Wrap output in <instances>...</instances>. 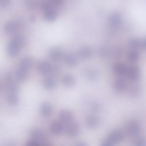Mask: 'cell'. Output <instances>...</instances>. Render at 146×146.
Segmentation results:
<instances>
[{"instance_id": "6da1fadb", "label": "cell", "mask_w": 146, "mask_h": 146, "mask_svg": "<svg viewBox=\"0 0 146 146\" xmlns=\"http://www.w3.org/2000/svg\"><path fill=\"white\" fill-rule=\"evenodd\" d=\"M124 137V134L123 131L120 129H116L110 133L108 137L105 139L101 143L102 146H113L117 145L121 141Z\"/></svg>"}, {"instance_id": "7a4b0ae2", "label": "cell", "mask_w": 146, "mask_h": 146, "mask_svg": "<svg viewBox=\"0 0 146 146\" xmlns=\"http://www.w3.org/2000/svg\"><path fill=\"white\" fill-rule=\"evenodd\" d=\"M141 124L138 120L131 119L127 123V132L131 137H137L141 131Z\"/></svg>"}, {"instance_id": "3957f363", "label": "cell", "mask_w": 146, "mask_h": 146, "mask_svg": "<svg viewBox=\"0 0 146 146\" xmlns=\"http://www.w3.org/2000/svg\"><path fill=\"white\" fill-rule=\"evenodd\" d=\"M31 136L32 139L38 142L40 146L49 145L44 132L40 129L38 128L34 129L31 131Z\"/></svg>"}, {"instance_id": "277c9868", "label": "cell", "mask_w": 146, "mask_h": 146, "mask_svg": "<svg viewBox=\"0 0 146 146\" xmlns=\"http://www.w3.org/2000/svg\"><path fill=\"white\" fill-rule=\"evenodd\" d=\"M21 25L19 22L11 21L5 25V30L6 33L10 35H17L21 29Z\"/></svg>"}, {"instance_id": "5b68a950", "label": "cell", "mask_w": 146, "mask_h": 146, "mask_svg": "<svg viewBox=\"0 0 146 146\" xmlns=\"http://www.w3.org/2000/svg\"><path fill=\"white\" fill-rule=\"evenodd\" d=\"M125 74L130 81L136 82L140 78L141 74L140 68L136 66H131L127 67Z\"/></svg>"}, {"instance_id": "8992f818", "label": "cell", "mask_w": 146, "mask_h": 146, "mask_svg": "<svg viewBox=\"0 0 146 146\" xmlns=\"http://www.w3.org/2000/svg\"><path fill=\"white\" fill-rule=\"evenodd\" d=\"M65 129L67 134L71 137H76L78 135L80 132V127L78 124L72 120L67 123Z\"/></svg>"}, {"instance_id": "52a82bcc", "label": "cell", "mask_w": 146, "mask_h": 146, "mask_svg": "<svg viewBox=\"0 0 146 146\" xmlns=\"http://www.w3.org/2000/svg\"><path fill=\"white\" fill-rule=\"evenodd\" d=\"M85 123L88 128L94 129L100 125V119L98 116L95 114H90L85 118Z\"/></svg>"}, {"instance_id": "ba28073f", "label": "cell", "mask_w": 146, "mask_h": 146, "mask_svg": "<svg viewBox=\"0 0 146 146\" xmlns=\"http://www.w3.org/2000/svg\"><path fill=\"white\" fill-rule=\"evenodd\" d=\"M21 49L19 46L12 39L8 44L7 49V53L10 57H17L19 54Z\"/></svg>"}, {"instance_id": "9c48e42d", "label": "cell", "mask_w": 146, "mask_h": 146, "mask_svg": "<svg viewBox=\"0 0 146 146\" xmlns=\"http://www.w3.org/2000/svg\"><path fill=\"white\" fill-rule=\"evenodd\" d=\"M127 67L123 63L117 62L113 66V72L114 75L119 77H121L126 73Z\"/></svg>"}, {"instance_id": "30bf717a", "label": "cell", "mask_w": 146, "mask_h": 146, "mask_svg": "<svg viewBox=\"0 0 146 146\" xmlns=\"http://www.w3.org/2000/svg\"><path fill=\"white\" fill-rule=\"evenodd\" d=\"M84 75L85 78L88 81L93 82L96 81L98 78L99 73L96 69L93 68H88L84 70Z\"/></svg>"}, {"instance_id": "8fae6325", "label": "cell", "mask_w": 146, "mask_h": 146, "mask_svg": "<svg viewBox=\"0 0 146 146\" xmlns=\"http://www.w3.org/2000/svg\"><path fill=\"white\" fill-rule=\"evenodd\" d=\"M127 87V83L123 78L119 77L114 82L113 90L117 93H121L125 91Z\"/></svg>"}, {"instance_id": "7c38bea8", "label": "cell", "mask_w": 146, "mask_h": 146, "mask_svg": "<svg viewBox=\"0 0 146 146\" xmlns=\"http://www.w3.org/2000/svg\"><path fill=\"white\" fill-rule=\"evenodd\" d=\"M52 65L46 61H41L37 65V70L43 75L50 74L52 70Z\"/></svg>"}, {"instance_id": "4fadbf2b", "label": "cell", "mask_w": 146, "mask_h": 146, "mask_svg": "<svg viewBox=\"0 0 146 146\" xmlns=\"http://www.w3.org/2000/svg\"><path fill=\"white\" fill-rule=\"evenodd\" d=\"M62 84L67 88L73 87L76 83V79L75 77L71 74L67 73L65 74L61 79Z\"/></svg>"}, {"instance_id": "5bb4252c", "label": "cell", "mask_w": 146, "mask_h": 146, "mask_svg": "<svg viewBox=\"0 0 146 146\" xmlns=\"http://www.w3.org/2000/svg\"><path fill=\"white\" fill-rule=\"evenodd\" d=\"M59 117L62 122L67 123L73 120L74 114L70 110L63 109L60 112Z\"/></svg>"}, {"instance_id": "9a60e30c", "label": "cell", "mask_w": 146, "mask_h": 146, "mask_svg": "<svg viewBox=\"0 0 146 146\" xmlns=\"http://www.w3.org/2000/svg\"><path fill=\"white\" fill-rule=\"evenodd\" d=\"M50 129L53 134L55 135H60L64 132L65 127L61 122L55 121L51 124Z\"/></svg>"}, {"instance_id": "2e32d148", "label": "cell", "mask_w": 146, "mask_h": 146, "mask_svg": "<svg viewBox=\"0 0 146 146\" xmlns=\"http://www.w3.org/2000/svg\"><path fill=\"white\" fill-rule=\"evenodd\" d=\"M129 45L133 49L141 48L145 49L146 48V40L145 39H133L129 41Z\"/></svg>"}, {"instance_id": "e0dca14e", "label": "cell", "mask_w": 146, "mask_h": 146, "mask_svg": "<svg viewBox=\"0 0 146 146\" xmlns=\"http://www.w3.org/2000/svg\"><path fill=\"white\" fill-rule=\"evenodd\" d=\"M63 54L62 50L58 48H52L49 52V58L54 61H58L62 58Z\"/></svg>"}, {"instance_id": "ac0fdd59", "label": "cell", "mask_w": 146, "mask_h": 146, "mask_svg": "<svg viewBox=\"0 0 146 146\" xmlns=\"http://www.w3.org/2000/svg\"><path fill=\"white\" fill-rule=\"evenodd\" d=\"M43 14L44 17L48 22H54L57 19V12L53 7L43 11Z\"/></svg>"}, {"instance_id": "d6986e66", "label": "cell", "mask_w": 146, "mask_h": 146, "mask_svg": "<svg viewBox=\"0 0 146 146\" xmlns=\"http://www.w3.org/2000/svg\"><path fill=\"white\" fill-rule=\"evenodd\" d=\"M64 60L66 64L69 67H75L78 64L77 58L72 54H68L65 55Z\"/></svg>"}, {"instance_id": "ffe728a7", "label": "cell", "mask_w": 146, "mask_h": 146, "mask_svg": "<svg viewBox=\"0 0 146 146\" xmlns=\"http://www.w3.org/2000/svg\"><path fill=\"white\" fill-rule=\"evenodd\" d=\"M53 108L52 105L47 102H44L42 104L40 108L41 114L44 117H49L52 113Z\"/></svg>"}, {"instance_id": "44dd1931", "label": "cell", "mask_w": 146, "mask_h": 146, "mask_svg": "<svg viewBox=\"0 0 146 146\" xmlns=\"http://www.w3.org/2000/svg\"><path fill=\"white\" fill-rule=\"evenodd\" d=\"M78 54L80 58L82 59H88L92 56V50L88 47H83L79 49Z\"/></svg>"}, {"instance_id": "7402d4cb", "label": "cell", "mask_w": 146, "mask_h": 146, "mask_svg": "<svg viewBox=\"0 0 146 146\" xmlns=\"http://www.w3.org/2000/svg\"><path fill=\"white\" fill-rule=\"evenodd\" d=\"M33 60L30 57H25L21 60L19 63V68L28 71L32 66Z\"/></svg>"}, {"instance_id": "603a6c76", "label": "cell", "mask_w": 146, "mask_h": 146, "mask_svg": "<svg viewBox=\"0 0 146 146\" xmlns=\"http://www.w3.org/2000/svg\"><path fill=\"white\" fill-rule=\"evenodd\" d=\"M140 53L137 49H133L131 50L127 54L128 60L131 63H135L139 60Z\"/></svg>"}, {"instance_id": "cb8c5ba5", "label": "cell", "mask_w": 146, "mask_h": 146, "mask_svg": "<svg viewBox=\"0 0 146 146\" xmlns=\"http://www.w3.org/2000/svg\"><path fill=\"white\" fill-rule=\"evenodd\" d=\"M43 86L46 89L52 90L55 88L56 83L53 78L48 77L45 78L43 81Z\"/></svg>"}, {"instance_id": "d4e9b609", "label": "cell", "mask_w": 146, "mask_h": 146, "mask_svg": "<svg viewBox=\"0 0 146 146\" xmlns=\"http://www.w3.org/2000/svg\"><path fill=\"white\" fill-rule=\"evenodd\" d=\"M109 21L112 25L117 26L121 23L122 18L120 14L118 13H114L111 15Z\"/></svg>"}, {"instance_id": "484cf974", "label": "cell", "mask_w": 146, "mask_h": 146, "mask_svg": "<svg viewBox=\"0 0 146 146\" xmlns=\"http://www.w3.org/2000/svg\"><path fill=\"white\" fill-rule=\"evenodd\" d=\"M16 78L19 81L21 82L25 81L28 76V71L23 70L19 67L16 71Z\"/></svg>"}, {"instance_id": "4316f807", "label": "cell", "mask_w": 146, "mask_h": 146, "mask_svg": "<svg viewBox=\"0 0 146 146\" xmlns=\"http://www.w3.org/2000/svg\"><path fill=\"white\" fill-rule=\"evenodd\" d=\"M13 40L19 46L21 49L25 47L27 45V40L23 36L18 35L13 38Z\"/></svg>"}, {"instance_id": "83f0119b", "label": "cell", "mask_w": 146, "mask_h": 146, "mask_svg": "<svg viewBox=\"0 0 146 146\" xmlns=\"http://www.w3.org/2000/svg\"><path fill=\"white\" fill-rule=\"evenodd\" d=\"M38 5L43 11L52 8L53 6L50 0H40L38 1Z\"/></svg>"}, {"instance_id": "f1b7e54d", "label": "cell", "mask_w": 146, "mask_h": 146, "mask_svg": "<svg viewBox=\"0 0 146 146\" xmlns=\"http://www.w3.org/2000/svg\"><path fill=\"white\" fill-rule=\"evenodd\" d=\"M7 101L11 105L15 106L17 105L19 102V98L17 94L8 93L7 96Z\"/></svg>"}, {"instance_id": "f546056e", "label": "cell", "mask_w": 146, "mask_h": 146, "mask_svg": "<svg viewBox=\"0 0 146 146\" xmlns=\"http://www.w3.org/2000/svg\"><path fill=\"white\" fill-rule=\"evenodd\" d=\"M25 5L29 10H34L38 5V1L37 0H25Z\"/></svg>"}, {"instance_id": "4dcf8cb0", "label": "cell", "mask_w": 146, "mask_h": 146, "mask_svg": "<svg viewBox=\"0 0 146 146\" xmlns=\"http://www.w3.org/2000/svg\"><path fill=\"white\" fill-rule=\"evenodd\" d=\"M141 88L138 84H134L131 87L129 93L130 95L133 97H137L140 94Z\"/></svg>"}, {"instance_id": "1f68e13d", "label": "cell", "mask_w": 146, "mask_h": 146, "mask_svg": "<svg viewBox=\"0 0 146 146\" xmlns=\"http://www.w3.org/2000/svg\"><path fill=\"white\" fill-rule=\"evenodd\" d=\"M90 108L92 111L98 112L101 110V104L97 101H92L90 104Z\"/></svg>"}, {"instance_id": "d6a6232c", "label": "cell", "mask_w": 146, "mask_h": 146, "mask_svg": "<svg viewBox=\"0 0 146 146\" xmlns=\"http://www.w3.org/2000/svg\"><path fill=\"white\" fill-rule=\"evenodd\" d=\"M133 145L135 146H146V141L142 138H135L133 142Z\"/></svg>"}, {"instance_id": "836d02e7", "label": "cell", "mask_w": 146, "mask_h": 146, "mask_svg": "<svg viewBox=\"0 0 146 146\" xmlns=\"http://www.w3.org/2000/svg\"><path fill=\"white\" fill-rule=\"evenodd\" d=\"M60 71V68L58 66H52L51 73L54 75H58Z\"/></svg>"}, {"instance_id": "e575fe53", "label": "cell", "mask_w": 146, "mask_h": 146, "mask_svg": "<svg viewBox=\"0 0 146 146\" xmlns=\"http://www.w3.org/2000/svg\"><path fill=\"white\" fill-rule=\"evenodd\" d=\"M11 4V0H0V7H8Z\"/></svg>"}, {"instance_id": "d590c367", "label": "cell", "mask_w": 146, "mask_h": 146, "mask_svg": "<svg viewBox=\"0 0 146 146\" xmlns=\"http://www.w3.org/2000/svg\"><path fill=\"white\" fill-rule=\"evenodd\" d=\"M27 145L28 146H40V143L37 141L32 139L27 142Z\"/></svg>"}, {"instance_id": "8d00e7d4", "label": "cell", "mask_w": 146, "mask_h": 146, "mask_svg": "<svg viewBox=\"0 0 146 146\" xmlns=\"http://www.w3.org/2000/svg\"><path fill=\"white\" fill-rule=\"evenodd\" d=\"M53 5L60 6L63 4L64 0H50Z\"/></svg>"}, {"instance_id": "74e56055", "label": "cell", "mask_w": 146, "mask_h": 146, "mask_svg": "<svg viewBox=\"0 0 146 146\" xmlns=\"http://www.w3.org/2000/svg\"><path fill=\"white\" fill-rule=\"evenodd\" d=\"M75 145L76 146H87V143L84 142L80 141H78L76 143Z\"/></svg>"}, {"instance_id": "f35d334b", "label": "cell", "mask_w": 146, "mask_h": 146, "mask_svg": "<svg viewBox=\"0 0 146 146\" xmlns=\"http://www.w3.org/2000/svg\"><path fill=\"white\" fill-rule=\"evenodd\" d=\"M36 20V18L34 16H32L31 17V20L32 21H35Z\"/></svg>"}, {"instance_id": "ab89813d", "label": "cell", "mask_w": 146, "mask_h": 146, "mask_svg": "<svg viewBox=\"0 0 146 146\" xmlns=\"http://www.w3.org/2000/svg\"><path fill=\"white\" fill-rule=\"evenodd\" d=\"M2 88V84L1 83H0V90H1V89Z\"/></svg>"}]
</instances>
